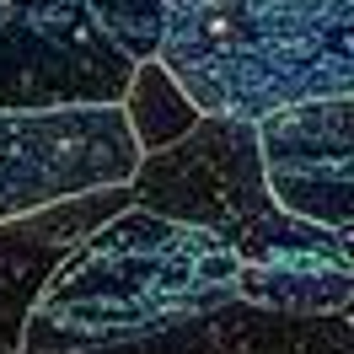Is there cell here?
<instances>
[{
  "instance_id": "11",
  "label": "cell",
  "mask_w": 354,
  "mask_h": 354,
  "mask_svg": "<svg viewBox=\"0 0 354 354\" xmlns=\"http://www.w3.org/2000/svg\"><path fill=\"white\" fill-rule=\"evenodd\" d=\"M344 317H349V328H354V301H349V311H344Z\"/></svg>"
},
{
  "instance_id": "1",
  "label": "cell",
  "mask_w": 354,
  "mask_h": 354,
  "mask_svg": "<svg viewBox=\"0 0 354 354\" xmlns=\"http://www.w3.org/2000/svg\"><path fill=\"white\" fill-rule=\"evenodd\" d=\"M134 204L204 225L242 258V301L285 317H344L354 263L333 231L290 215L268 188L258 124L204 113L199 129L161 156H140Z\"/></svg>"
},
{
  "instance_id": "4",
  "label": "cell",
  "mask_w": 354,
  "mask_h": 354,
  "mask_svg": "<svg viewBox=\"0 0 354 354\" xmlns=\"http://www.w3.org/2000/svg\"><path fill=\"white\" fill-rule=\"evenodd\" d=\"M134 59L86 0H0V113L124 108Z\"/></svg>"
},
{
  "instance_id": "5",
  "label": "cell",
  "mask_w": 354,
  "mask_h": 354,
  "mask_svg": "<svg viewBox=\"0 0 354 354\" xmlns=\"http://www.w3.org/2000/svg\"><path fill=\"white\" fill-rule=\"evenodd\" d=\"M140 145L124 108L75 113H0V221L91 188L134 183Z\"/></svg>"
},
{
  "instance_id": "10",
  "label": "cell",
  "mask_w": 354,
  "mask_h": 354,
  "mask_svg": "<svg viewBox=\"0 0 354 354\" xmlns=\"http://www.w3.org/2000/svg\"><path fill=\"white\" fill-rule=\"evenodd\" d=\"M97 27L129 54L134 65H151L167 48V27H172V0H86Z\"/></svg>"
},
{
  "instance_id": "3",
  "label": "cell",
  "mask_w": 354,
  "mask_h": 354,
  "mask_svg": "<svg viewBox=\"0 0 354 354\" xmlns=\"http://www.w3.org/2000/svg\"><path fill=\"white\" fill-rule=\"evenodd\" d=\"M161 65L204 113L263 124L354 97V0H172Z\"/></svg>"
},
{
  "instance_id": "7",
  "label": "cell",
  "mask_w": 354,
  "mask_h": 354,
  "mask_svg": "<svg viewBox=\"0 0 354 354\" xmlns=\"http://www.w3.org/2000/svg\"><path fill=\"white\" fill-rule=\"evenodd\" d=\"M129 204L134 188L113 183V188H91L75 199L44 204V209L17 215V221H0V354H22L27 317L38 306V295L48 290V279L59 274V263L97 225L124 215Z\"/></svg>"
},
{
  "instance_id": "6",
  "label": "cell",
  "mask_w": 354,
  "mask_h": 354,
  "mask_svg": "<svg viewBox=\"0 0 354 354\" xmlns=\"http://www.w3.org/2000/svg\"><path fill=\"white\" fill-rule=\"evenodd\" d=\"M268 188L290 215L338 236L354 263V97L301 102L258 124Z\"/></svg>"
},
{
  "instance_id": "8",
  "label": "cell",
  "mask_w": 354,
  "mask_h": 354,
  "mask_svg": "<svg viewBox=\"0 0 354 354\" xmlns=\"http://www.w3.org/2000/svg\"><path fill=\"white\" fill-rule=\"evenodd\" d=\"M91 354H354V328L349 317H285L252 301H231L183 328Z\"/></svg>"
},
{
  "instance_id": "9",
  "label": "cell",
  "mask_w": 354,
  "mask_h": 354,
  "mask_svg": "<svg viewBox=\"0 0 354 354\" xmlns=\"http://www.w3.org/2000/svg\"><path fill=\"white\" fill-rule=\"evenodd\" d=\"M124 118H129V134L140 145V156H161L199 129L204 108L177 86V75L161 59H151V65H134L129 97H124Z\"/></svg>"
},
{
  "instance_id": "2",
  "label": "cell",
  "mask_w": 354,
  "mask_h": 354,
  "mask_svg": "<svg viewBox=\"0 0 354 354\" xmlns=\"http://www.w3.org/2000/svg\"><path fill=\"white\" fill-rule=\"evenodd\" d=\"M231 301H242V258L215 231L129 204L59 263L27 317L22 354L118 349Z\"/></svg>"
}]
</instances>
